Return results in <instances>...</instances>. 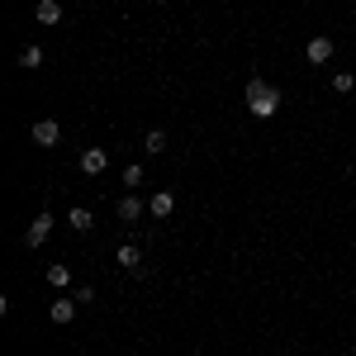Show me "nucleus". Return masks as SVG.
Instances as JSON below:
<instances>
[{
  "label": "nucleus",
  "instance_id": "nucleus-1",
  "mask_svg": "<svg viewBox=\"0 0 356 356\" xmlns=\"http://www.w3.org/2000/svg\"><path fill=\"white\" fill-rule=\"evenodd\" d=\"M247 110H252V119H271L280 110V90L271 81H261V76H252L247 81Z\"/></svg>",
  "mask_w": 356,
  "mask_h": 356
},
{
  "label": "nucleus",
  "instance_id": "nucleus-2",
  "mask_svg": "<svg viewBox=\"0 0 356 356\" xmlns=\"http://www.w3.org/2000/svg\"><path fill=\"white\" fill-rule=\"evenodd\" d=\"M53 214H38V219L29 223V233H24V247H43L48 243V238H53Z\"/></svg>",
  "mask_w": 356,
  "mask_h": 356
},
{
  "label": "nucleus",
  "instance_id": "nucleus-3",
  "mask_svg": "<svg viewBox=\"0 0 356 356\" xmlns=\"http://www.w3.org/2000/svg\"><path fill=\"white\" fill-rule=\"evenodd\" d=\"M29 138H33L38 147H57V143H62V124H57V119H38Z\"/></svg>",
  "mask_w": 356,
  "mask_h": 356
},
{
  "label": "nucleus",
  "instance_id": "nucleus-4",
  "mask_svg": "<svg viewBox=\"0 0 356 356\" xmlns=\"http://www.w3.org/2000/svg\"><path fill=\"white\" fill-rule=\"evenodd\" d=\"M105 166H110V152H105V147H86L81 152V171L86 176H100Z\"/></svg>",
  "mask_w": 356,
  "mask_h": 356
},
{
  "label": "nucleus",
  "instance_id": "nucleus-5",
  "mask_svg": "<svg viewBox=\"0 0 356 356\" xmlns=\"http://www.w3.org/2000/svg\"><path fill=\"white\" fill-rule=\"evenodd\" d=\"M171 209H176V195H171V191H157V195H152V204H147L152 219H171Z\"/></svg>",
  "mask_w": 356,
  "mask_h": 356
},
{
  "label": "nucleus",
  "instance_id": "nucleus-6",
  "mask_svg": "<svg viewBox=\"0 0 356 356\" xmlns=\"http://www.w3.org/2000/svg\"><path fill=\"white\" fill-rule=\"evenodd\" d=\"M304 53H309V62H318V67H323V62H332V38H323V33H318V38H309V48H304Z\"/></svg>",
  "mask_w": 356,
  "mask_h": 356
},
{
  "label": "nucleus",
  "instance_id": "nucleus-7",
  "mask_svg": "<svg viewBox=\"0 0 356 356\" xmlns=\"http://www.w3.org/2000/svg\"><path fill=\"white\" fill-rule=\"evenodd\" d=\"M119 266H124L129 275H143V252H138L134 243H124L119 247Z\"/></svg>",
  "mask_w": 356,
  "mask_h": 356
},
{
  "label": "nucleus",
  "instance_id": "nucleus-8",
  "mask_svg": "<svg viewBox=\"0 0 356 356\" xmlns=\"http://www.w3.org/2000/svg\"><path fill=\"white\" fill-rule=\"evenodd\" d=\"M76 309H81V304L62 295V300H53V309H48V314H53V323H72V318H76Z\"/></svg>",
  "mask_w": 356,
  "mask_h": 356
},
{
  "label": "nucleus",
  "instance_id": "nucleus-9",
  "mask_svg": "<svg viewBox=\"0 0 356 356\" xmlns=\"http://www.w3.org/2000/svg\"><path fill=\"white\" fill-rule=\"evenodd\" d=\"M67 223H72L76 233H90V228H95V214H90L86 204H76V209H67Z\"/></svg>",
  "mask_w": 356,
  "mask_h": 356
},
{
  "label": "nucleus",
  "instance_id": "nucleus-10",
  "mask_svg": "<svg viewBox=\"0 0 356 356\" xmlns=\"http://www.w3.org/2000/svg\"><path fill=\"white\" fill-rule=\"evenodd\" d=\"M119 219H124V223L143 219V200H138V195H124V200H119Z\"/></svg>",
  "mask_w": 356,
  "mask_h": 356
},
{
  "label": "nucleus",
  "instance_id": "nucleus-11",
  "mask_svg": "<svg viewBox=\"0 0 356 356\" xmlns=\"http://www.w3.org/2000/svg\"><path fill=\"white\" fill-rule=\"evenodd\" d=\"M48 285L67 290V285H72V266H67V261H53V266H48Z\"/></svg>",
  "mask_w": 356,
  "mask_h": 356
},
{
  "label": "nucleus",
  "instance_id": "nucleus-12",
  "mask_svg": "<svg viewBox=\"0 0 356 356\" xmlns=\"http://www.w3.org/2000/svg\"><path fill=\"white\" fill-rule=\"evenodd\" d=\"M38 24H62V5L57 0H38Z\"/></svg>",
  "mask_w": 356,
  "mask_h": 356
},
{
  "label": "nucleus",
  "instance_id": "nucleus-13",
  "mask_svg": "<svg viewBox=\"0 0 356 356\" xmlns=\"http://www.w3.org/2000/svg\"><path fill=\"white\" fill-rule=\"evenodd\" d=\"M19 67H29V72L43 67V48H38V43H24V48H19Z\"/></svg>",
  "mask_w": 356,
  "mask_h": 356
},
{
  "label": "nucleus",
  "instance_id": "nucleus-14",
  "mask_svg": "<svg viewBox=\"0 0 356 356\" xmlns=\"http://www.w3.org/2000/svg\"><path fill=\"white\" fill-rule=\"evenodd\" d=\"M143 152H166V134L162 129H147V134H143Z\"/></svg>",
  "mask_w": 356,
  "mask_h": 356
},
{
  "label": "nucleus",
  "instance_id": "nucleus-15",
  "mask_svg": "<svg viewBox=\"0 0 356 356\" xmlns=\"http://www.w3.org/2000/svg\"><path fill=\"white\" fill-rule=\"evenodd\" d=\"M352 72H332V90H337V95H347V90H352Z\"/></svg>",
  "mask_w": 356,
  "mask_h": 356
},
{
  "label": "nucleus",
  "instance_id": "nucleus-16",
  "mask_svg": "<svg viewBox=\"0 0 356 356\" xmlns=\"http://www.w3.org/2000/svg\"><path fill=\"white\" fill-rule=\"evenodd\" d=\"M124 186H129V191L143 186V166H129V171H124Z\"/></svg>",
  "mask_w": 356,
  "mask_h": 356
},
{
  "label": "nucleus",
  "instance_id": "nucleus-17",
  "mask_svg": "<svg viewBox=\"0 0 356 356\" xmlns=\"http://www.w3.org/2000/svg\"><path fill=\"white\" fill-rule=\"evenodd\" d=\"M72 300H76V304H81V309H86V304H95V290H90V285H81V290H76Z\"/></svg>",
  "mask_w": 356,
  "mask_h": 356
}]
</instances>
